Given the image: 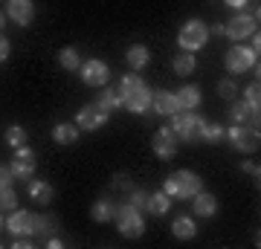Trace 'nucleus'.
Returning a JSON list of instances; mask_svg holds the SVG:
<instances>
[{
  "label": "nucleus",
  "mask_w": 261,
  "mask_h": 249,
  "mask_svg": "<svg viewBox=\"0 0 261 249\" xmlns=\"http://www.w3.org/2000/svg\"><path fill=\"white\" fill-rule=\"evenodd\" d=\"M151 107H154L160 116H174V113L180 110L177 93H171V90H157V93H151Z\"/></svg>",
  "instance_id": "15"
},
{
  "label": "nucleus",
  "mask_w": 261,
  "mask_h": 249,
  "mask_svg": "<svg viewBox=\"0 0 261 249\" xmlns=\"http://www.w3.org/2000/svg\"><path fill=\"white\" fill-rule=\"evenodd\" d=\"M113 220L119 223V232L125 235V238H140L142 232H145V220H142L140 209H134L130 203H119V206H116Z\"/></svg>",
  "instance_id": "5"
},
{
  "label": "nucleus",
  "mask_w": 261,
  "mask_h": 249,
  "mask_svg": "<svg viewBox=\"0 0 261 249\" xmlns=\"http://www.w3.org/2000/svg\"><path fill=\"white\" fill-rule=\"evenodd\" d=\"M200 188H203L200 174H197V171H189V168H180L174 174H168L166 183H163V191H166L171 200H192Z\"/></svg>",
  "instance_id": "2"
},
{
  "label": "nucleus",
  "mask_w": 261,
  "mask_h": 249,
  "mask_svg": "<svg viewBox=\"0 0 261 249\" xmlns=\"http://www.w3.org/2000/svg\"><path fill=\"white\" fill-rule=\"evenodd\" d=\"M47 246H49V249H61V246H64V240H61V238H49Z\"/></svg>",
  "instance_id": "41"
},
{
  "label": "nucleus",
  "mask_w": 261,
  "mask_h": 249,
  "mask_svg": "<svg viewBox=\"0 0 261 249\" xmlns=\"http://www.w3.org/2000/svg\"><path fill=\"white\" fill-rule=\"evenodd\" d=\"M79 75H82V81L87 87H105L108 78H111V67L105 64L102 58H90V61H84L79 67Z\"/></svg>",
  "instance_id": "8"
},
{
  "label": "nucleus",
  "mask_w": 261,
  "mask_h": 249,
  "mask_svg": "<svg viewBox=\"0 0 261 249\" xmlns=\"http://www.w3.org/2000/svg\"><path fill=\"white\" fill-rule=\"evenodd\" d=\"M3 139H6V145L20 148V145H27V130L20 128V125H9L6 133H3Z\"/></svg>",
  "instance_id": "28"
},
{
  "label": "nucleus",
  "mask_w": 261,
  "mask_h": 249,
  "mask_svg": "<svg viewBox=\"0 0 261 249\" xmlns=\"http://www.w3.org/2000/svg\"><path fill=\"white\" fill-rule=\"evenodd\" d=\"M229 116H232L235 125H252V128H258V113L252 110L247 102H232L229 104Z\"/></svg>",
  "instance_id": "17"
},
{
  "label": "nucleus",
  "mask_w": 261,
  "mask_h": 249,
  "mask_svg": "<svg viewBox=\"0 0 261 249\" xmlns=\"http://www.w3.org/2000/svg\"><path fill=\"white\" fill-rule=\"evenodd\" d=\"M171 67H174V73H177V75H192V73L197 70L195 52H186V49H180L177 56H174V61H171Z\"/></svg>",
  "instance_id": "24"
},
{
  "label": "nucleus",
  "mask_w": 261,
  "mask_h": 249,
  "mask_svg": "<svg viewBox=\"0 0 261 249\" xmlns=\"http://www.w3.org/2000/svg\"><path fill=\"white\" fill-rule=\"evenodd\" d=\"M209 32H212V35H224V23H215V26L209 29Z\"/></svg>",
  "instance_id": "42"
},
{
  "label": "nucleus",
  "mask_w": 261,
  "mask_h": 249,
  "mask_svg": "<svg viewBox=\"0 0 261 249\" xmlns=\"http://www.w3.org/2000/svg\"><path fill=\"white\" fill-rule=\"evenodd\" d=\"M113 214H116V203H113L111 197H99V200L93 203V209H90V217H93L96 223L113 220Z\"/></svg>",
  "instance_id": "22"
},
{
  "label": "nucleus",
  "mask_w": 261,
  "mask_h": 249,
  "mask_svg": "<svg viewBox=\"0 0 261 249\" xmlns=\"http://www.w3.org/2000/svg\"><path fill=\"white\" fill-rule=\"evenodd\" d=\"M9 168H12V174H15V180H29V177L35 174V168H38L35 151H32V148H27V145L15 148V157H12Z\"/></svg>",
  "instance_id": "7"
},
{
  "label": "nucleus",
  "mask_w": 261,
  "mask_h": 249,
  "mask_svg": "<svg viewBox=\"0 0 261 249\" xmlns=\"http://www.w3.org/2000/svg\"><path fill=\"white\" fill-rule=\"evenodd\" d=\"M252 32H255V18H252L250 12H238L229 23H224V35L232 38V41H244Z\"/></svg>",
  "instance_id": "12"
},
{
  "label": "nucleus",
  "mask_w": 261,
  "mask_h": 249,
  "mask_svg": "<svg viewBox=\"0 0 261 249\" xmlns=\"http://www.w3.org/2000/svg\"><path fill=\"white\" fill-rule=\"evenodd\" d=\"M108 110H102L99 104H84L82 110L75 113V125L82 130H99V128H105L108 125Z\"/></svg>",
  "instance_id": "11"
},
{
  "label": "nucleus",
  "mask_w": 261,
  "mask_h": 249,
  "mask_svg": "<svg viewBox=\"0 0 261 249\" xmlns=\"http://www.w3.org/2000/svg\"><path fill=\"white\" fill-rule=\"evenodd\" d=\"M18 209V194L12 191V185H0V212Z\"/></svg>",
  "instance_id": "31"
},
{
  "label": "nucleus",
  "mask_w": 261,
  "mask_h": 249,
  "mask_svg": "<svg viewBox=\"0 0 261 249\" xmlns=\"http://www.w3.org/2000/svg\"><path fill=\"white\" fill-rule=\"evenodd\" d=\"M206 38H209V29H206L203 20H186L183 26H180V35H177V46L180 49H186V52H197L200 46L206 44Z\"/></svg>",
  "instance_id": "4"
},
{
  "label": "nucleus",
  "mask_w": 261,
  "mask_h": 249,
  "mask_svg": "<svg viewBox=\"0 0 261 249\" xmlns=\"http://www.w3.org/2000/svg\"><path fill=\"white\" fill-rule=\"evenodd\" d=\"M58 64H61V70L79 73V67H82V58H79V52H75L73 46H64V49L58 52Z\"/></svg>",
  "instance_id": "27"
},
{
  "label": "nucleus",
  "mask_w": 261,
  "mask_h": 249,
  "mask_svg": "<svg viewBox=\"0 0 261 249\" xmlns=\"http://www.w3.org/2000/svg\"><path fill=\"white\" fill-rule=\"evenodd\" d=\"M113 185H116V188H122V191H130V188H134V183H130L128 174H116V177H113Z\"/></svg>",
  "instance_id": "35"
},
{
  "label": "nucleus",
  "mask_w": 261,
  "mask_h": 249,
  "mask_svg": "<svg viewBox=\"0 0 261 249\" xmlns=\"http://www.w3.org/2000/svg\"><path fill=\"white\" fill-rule=\"evenodd\" d=\"M200 102H203V96H200V87H197V84H186V87H180L177 90L180 110H197Z\"/></svg>",
  "instance_id": "18"
},
{
  "label": "nucleus",
  "mask_w": 261,
  "mask_h": 249,
  "mask_svg": "<svg viewBox=\"0 0 261 249\" xmlns=\"http://www.w3.org/2000/svg\"><path fill=\"white\" fill-rule=\"evenodd\" d=\"M192 200H195L192 206H195L197 217H215V214H218V197H215V194H209V191H203V188H200Z\"/></svg>",
  "instance_id": "16"
},
{
  "label": "nucleus",
  "mask_w": 261,
  "mask_h": 249,
  "mask_svg": "<svg viewBox=\"0 0 261 249\" xmlns=\"http://www.w3.org/2000/svg\"><path fill=\"white\" fill-rule=\"evenodd\" d=\"M119 96H122V107L130 113H145L151 107V87L145 81H142L137 73H128L125 78L119 81Z\"/></svg>",
  "instance_id": "1"
},
{
  "label": "nucleus",
  "mask_w": 261,
  "mask_h": 249,
  "mask_svg": "<svg viewBox=\"0 0 261 249\" xmlns=\"http://www.w3.org/2000/svg\"><path fill=\"white\" fill-rule=\"evenodd\" d=\"M255 52H252L250 46H232L229 52H226V70L232 75L238 73H250L252 67H255Z\"/></svg>",
  "instance_id": "10"
},
{
  "label": "nucleus",
  "mask_w": 261,
  "mask_h": 249,
  "mask_svg": "<svg viewBox=\"0 0 261 249\" xmlns=\"http://www.w3.org/2000/svg\"><path fill=\"white\" fill-rule=\"evenodd\" d=\"M9 52H12V44H9V38H6L3 32H0V64H3L6 58H9Z\"/></svg>",
  "instance_id": "36"
},
{
  "label": "nucleus",
  "mask_w": 261,
  "mask_h": 249,
  "mask_svg": "<svg viewBox=\"0 0 261 249\" xmlns=\"http://www.w3.org/2000/svg\"><path fill=\"white\" fill-rule=\"evenodd\" d=\"M3 26H6V12H0V32H3Z\"/></svg>",
  "instance_id": "43"
},
{
  "label": "nucleus",
  "mask_w": 261,
  "mask_h": 249,
  "mask_svg": "<svg viewBox=\"0 0 261 249\" xmlns=\"http://www.w3.org/2000/svg\"><path fill=\"white\" fill-rule=\"evenodd\" d=\"M6 229H9L15 238H23V235L29 238V235H35V214L15 209V212L9 214V220H6Z\"/></svg>",
  "instance_id": "13"
},
{
  "label": "nucleus",
  "mask_w": 261,
  "mask_h": 249,
  "mask_svg": "<svg viewBox=\"0 0 261 249\" xmlns=\"http://www.w3.org/2000/svg\"><path fill=\"white\" fill-rule=\"evenodd\" d=\"M53 139H56L58 145H73L75 139H79V125H70V122H58L56 128H53Z\"/></svg>",
  "instance_id": "25"
},
{
  "label": "nucleus",
  "mask_w": 261,
  "mask_h": 249,
  "mask_svg": "<svg viewBox=\"0 0 261 249\" xmlns=\"http://www.w3.org/2000/svg\"><path fill=\"white\" fill-rule=\"evenodd\" d=\"M171 232H174V238H180V240H192V238L197 235L195 217H186V214L174 217V223H171Z\"/></svg>",
  "instance_id": "23"
},
{
  "label": "nucleus",
  "mask_w": 261,
  "mask_h": 249,
  "mask_svg": "<svg viewBox=\"0 0 261 249\" xmlns=\"http://www.w3.org/2000/svg\"><path fill=\"white\" fill-rule=\"evenodd\" d=\"M206 119L195 110H177L171 116V130L177 139H186V142H200V133H203Z\"/></svg>",
  "instance_id": "3"
},
{
  "label": "nucleus",
  "mask_w": 261,
  "mask_h": 249,
  "mask_svg": "<svg viewBox=\"0 0 261 249\" xmlns=\"http://www.w3.org/2000/svg\"><path fill=\"white\" fill-rule=\"evenodd\" d=\"M200 139H203V142H209V145H215V142H221V139H224V128H221V125H215V122H212V125L206 122Z\"/></svg>",
  "instance_id": "32"
},
{
  "label": "nucleus",
  "mask_w": 261,
  "mask_h": 249,
  "mask_svg": "<svg viewBox=\"0 0 261 249\" xmlns=\"http://www.w3.org/2000/svg\"><path fill=\"white\" fill-rule=\"evenodd\" d=\"M241 171H244V174H250V177H255V180H258V165H255V162H241Z\"/></svg>",
  "instance_id": "38"
},
{
  "label": "nucleus",
  "mask_w": 261,
  "mask_h": 249,
  "mask_svg": "<svg viewBox=\"0 0 261 249\" xmlns=\"http://www.w3.org/2000/svg\"><path fill=\"white\" fill-rule=\"evenodd\" d=\"M151 151H154L163 162L177 157V136H174L171 125H163V128L154 133V139H151Z\"/></svg>",
  "instance_id": "9"
},
{
  "label": "nucleus",
  "mask_w": 261,
  "mask_h": 249,
  "mask_svg": "<svg viewBox=\"0 0 261 249\" xmlns=\"http://www.w3.org/2000/svg\"><path fill=\"white\" fill-rule=\"evenodd\" d=\"M99 107H102V110H116V107H122V96H119V90H116V87H105L102 93H99Z\"/></svg>",
  "instance_id": "26"
},
{
  "label": "nucleus",
  "mask_w": 261,
  "mask_h": 249,
  "mask_svg": "<svg viewBox=\"0 0 261 249\" xmlns=\"http://www.w3.org/2000/svg\"><path fill=\"white\" fill-rule=\"evenodd\" d=\"M145 200H148V191H142V188H130L128 191V203L134 209H145Z\"/></svg>",
  "instance_id": "33"
},
{
  "label": "nucleus",
  "mask_w": 261,
  "mask_h": 249,
  "mask_svg": "<svg viewBox=\"0 0 261 249\" xmlns=\"http://www.w3.org/2000/svg\"><path fill=\"white\" fill-rule=\"evenodd\" d=\"M6 18H12L18 26H29L32 18H35V3H32V0H9Z\"/></svg>",
  "instance_id": "14"
},
{
  "label": "nucleus",
  "mask_w": 261,
  "mask_h": 249,
  "mask_svg": "<svg viewBox=\"0 0 261 249\" xmlns=\"http://www.w3.org/2000/svg\"><path fill=\"white\" fill-rule=\"evenodd\" d=\"M12 180H15L12 168L9 165H0V185H12Z\"/></svg>",
  "instance_id": "37"
},
{
  "label": "nucleus",
  "mask_w": 261,
  "mask_h": 249,
  "mask_svg": "<svg viewBox=\"0 0 261 249\" xmlns=\"http://www.w3.org/2000/svg\"><path fill=\"white\" fill-rule=\"evenodd\" d=\"M226 6H229V9H238V12H244L247 9V3H250V0H224Z\"/></svg>",
  "instance_id": "39"
},
{
  "label": "nucleus",
  "mask_w": 261,
  "mask_h": 249,
  "mask_svg": "<svg viewBox=\"0 0 261 249\" xmlns=\"http://www.w3.org/2000/svg\"><path fill=\"white\" fill-rule=\"evenodd\" d=\"M125 61H128L130 70H145V67H148V61H151L148 46H142V44L128 46V52H125Z\"/></svg>",
  "instance_id": "21"
},
{
  "label": "nucleus",
  "mask_w": 261,
  "mask_h": 249,
  "mask_svg": "<svg viewBox=\"0 0 261 249\" xmlns=\"http://www.w3.org/2000/svg\"><path fill=\"white\" fill-rule=\"evenodd\" d=\"M3 226H6V220H3V214H0V229H3Z\"/></svg>",
  "instance_id": "44"
},
{
  "label": "nucleus",
  "mask_w": 261,
  "mask_h": 249,
  "mask_svg": "<svg viewBox=\"0 0 261 249\" xmlns=\"http://www.w3.org/2000/svg\"><path fill=\"white\" fill-rule=\"evenodd\" d=\"M244 102L250 104V107H252L255 113L261 110V87H258V81H252L250 87L244 90Z\"/></svg>",
  "instance_id": "30"
},
{
  "label": "nucleus",
  "mask_w": 261,
  "mask_h": 249,
  "mask_svg": "<svg viewBox=\"0 0 261 249\" xmlns=\"http://www.w3.org/2000/svg\"><path fill=\"white\" fill-rule=\"evenodd\" d=\"M168 209H171V197H168L166 191L148 194V200H145V212H148V214H154V217H163V214H168Z\"/></svg>",
  "instance_id": "20"
},
{
  "label": "nucleus",
  "mask_w": 261,
  "mask_h": 249,
  "mask_svg": "<svg viewBox=\"0 0 261 249\" xmlns=\"http://www.w3.org/2000/svg\"><path fill=\"white\" fill-rule=\"evenodd\" d=\"M29 197H32V203H38V206H49L53 197H56V191H53V185H49L47 180H32V183H29Z\"/></svg>",
  "instance_id": "19"
},
{
  "label": "nucleus",
  "mask_w": 261,
  "mask_h": 249,
  "mask_svg": "<svg viewBox=\"0 0 261 249\" xmlns=\"http://www.w3.org/2000/svg\"><path fill=\"white\" fill-rule=\"evenodd\" d=\"M58 232L56 217H47V214H35V235H53Z\"/></svg>",
  "instance_id": "29"
},
{
  "label": "nucleus",
  "mask_w": 261,
  "mask_h": 249,
  "mask_svg": "<svg viewBox=\"0 0 261 249\" xmlns=\"http://www.w3.org/2000/svg\"><path fill=\"white\" fill-rule=\"evenodd\" d=\"M12 246H15V249H27V246H29L27 235H23V238H15V243H12Z\"/></svg>",
  "instance_id": "40"
},
{
  "label": "nucleus",
  "mask_w": 261,
  "mask_h": 249,
  "mask_svg": "<svg viewBox=\"0 0 261 249\" xmlns=\"http://www.w3.org/2000/svg\"><path fill=\"white\" fill-rule=\"evenodd\" d=\"M224 139L232 142L235 151H241V154H252L255 148H258V128H252V125H232L229 130H224Z\"/></svg>",
  "instance_id": "6"
},
{
  "label": "nucleus",
  "mask_w": 261,
  "mask_h": 249,
  "mask_svg": "<svg viewBox=\"0 0 261 249\" xmlns=\"http://www.w3.org/2000/svg\"><path fill=\"white\" fill-rule=\"evenodd\" d=\"M235 93H238V87H235L232 78H221V81H218V96H224V99H229V102H232Z\"/></svg>",
  "instance_id": "34"
}]
</instances>
